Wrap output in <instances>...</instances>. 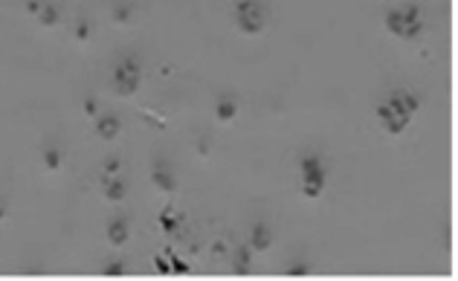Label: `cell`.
I'll return each instance as SVG.
<instances>
[{
    "mask_svg": "<svg viewBox=\"0 0 458 281\" xmlns=\"http://www.w3.org/2000/svg\"><path fill=\"white\" fill-rule=\"evenodd\" d=\"M235 23L244 35H261L264 32V12L255 0H238L235 3Z\"/></svg>",
    "mask_w": 458,
    "mask_h": 281,
    "instance_id": "6da1fadb",
    "label": "cell"
},
{
    "mask_svg": "<svg viewBox=\"0 0 458 281\" xmlns=\"http://www.w3.org/2000/svg\"><path fill=\"white\" fill-rule=\"evenodd\" d=\"M113 82H116V93H119V96H131V93L136 90V84H139V64H136L134 58H125V61L116 67Z\"/></svg>",
    "mask_w": 458,
    "mask_h": 281,
    "instance_id": "7a4b0ae2",
    "label": "cell"
},
{
    "mask_svg": "<svg viewBox=\"0 0 458 281\" xmlns=\"http://www.w3.org/2000/svg\"><path fill=\"white\" fill-rule=\"evenodd\" d=\"M403 35L400 38H406V41H412V38H418L423 32V18H421V9L418 6H409V9L403 12Z\"/></svg>",
    "mask_w": 458,
    "mask_h": 281,
    "instance_id": "3957f363",
    "label": "cell"
},
{
    "mask_svg": "<svg viewBox=\"0 0 458 281\" xmlns=\"http://www.w3.org/2000/svg\"><path fill=\"white\" fill-rule=\"evenodd\" d=\"M96 131H99V136L102 139H116L119 136V131H122V125H119V119L116 116H102L99 119V125H96Z\"/></svg>",
    "mask_w": 458,
    "mask_h": 281,
    "instance_id": "277c9868",
    "label": "cell"
},
{
    "mask_svg": "<svg viewBox=\"0 0 458 281\" xmlns=\"http://www.w3.org/2000/svg\"><path fill=\"white\" fill-rule=\"evenodd\" d=\"M270 229L264 226V223H255L252 226V238H250V249H255V252H261V249H267L270 246Z\"/></svg>",
    "mask_w": 458,
    "mask_h": 281,
    "instance_id": "5b68a950",
    "label": "cell"
},
{
    "mask_svg": "<svg viewBox=\"0 0 458 281\" xmlns=\"http://www.w3.org/2000/svg\"><path fill=\"white\" fill-rule=\"evenodd\" d=\"M128 220H113V223H110L108 226V238H110V244L113 246H122L128 241V235H131V232H128Z\"/></svg>",
    "mask_w": 458,
    "mask_h": 281,
    "instance_id": "8992f818",
    "label": "cell"
},
{
    "mask_svg": "<svg viewBox=\"0 0 458 281\" xmlns=\"http://www.w3.org/2000/svg\"><path fill=\"white\" fill-rule=\"evenodd\" d=\"M322 183H325V171H314V174H305V197H316L322 191Z\"/></svg>",
    "mask_w": 458,
    "mask_h": 281,
    "instance_id": "52a82bcc",
    "label": "cell"
},
{
    "mask_svg": "<svg viewBox=\"0 0 458 281\" xmlns=\"http://www.w3.org/2000/svg\"><path fill=\"white\" fill-rule=\"evenodd\" d=\"M151 180H154V186H157L160 191H174V177H171V174L165 171L160 163H157V168H154Z\"/></svg>",
    "mask_w": 458,
    "mask_h": 281,
    "instance_id": "ba28073f",
    "label": "cell"
},
{
    "mask_svg": "<svg viewBox=\"0 0 458 281\" xmlns=\"http://www.w3.org/2000/svg\"><path fill=\"white\" fill-rule=\"evenodd\" d=\"M252 249L250 246H241V249H238V255H235V275H247V272H250V261H252Z\"/></svg>",
    "mask_w": 458,
    "mask_h": 281,
    "instance_id": "9c48e42d",
    "label": "cell"
},
{
    "mask_svg": "<svg viewBox=\"0 0 458 281\" xmlns=\"http://www.w3.org/2000/svg\"><path fill=\"white\" fill-rule=\"evenodd\" d=\"M125 183H119V180H110L108 183V189H105V197L110 200V203H119V200L125 197Z\"/></svg>",
    "mask_w": 458,
    "mask_h": 281,
    "instance_id": "30bf717a",
    "label": "cell"
},
{
    "mask_svg": "<svg viewBox=\"0 0 458 281\" xmlns=\"http://www.w3.org/2000/svg\"><path fill=\"white\" fill-rule=\"evenodd\" d=\"M235 113H238V108H235L232 101H221V105H218V110H215V116H218V122H232L235 119Z\"/></svg>",
    "mask_w": 458,
    "mask_h": 281,
    "instance_id": "8fae6325",
    "label": "cell"
},
{
    "mask_svg": "<svg viewBox=\"0 0 458 281\" xmlns=\"http://www.w3.org/2000/svg\"><path fill=\"white\" fill-rule=\"evenodd\" d=\"M386 27H389V32H395V35H403V12H389L386 15Z\"/></svg>",
    "mask_w": 458,
    "mask_h": 281,
    "instance_id": "7c38bea8",
    "label": "cell"
},
{
    "mask_svg": "<svg viewBox=\"0 0 458 281\" xmlns=\"http://www.w3.org/2000/svg\"><path fill=\"white\" fill-rule=\"evenodd\" d=\"M302 171H305V174H314V171H322V163H319V157H316V154H310V157H305V160H302Z\"/></svg>",
    "mask_w": 458,
    "mask_h": 281,
    "instance_id": "4fadbf2b",
    "label": "cell"
},
{
    "mask_svg": "<svg viewBox=\"0 0 458 281\" xmlns=\"http://www.w3.org/2000/svg\"><path fill=\"white\" fill-rule=\"evenodd\" d=\"M113 23L116 27H128L131 23V6H119L116 15H113Z\"/></svg>",
    "mask_w": 458,
    "mask_h": 281,
    "instance_id": "5bb4252c",
    "label": "cell"
},
{
    "mask_svg": "<svg viewBox=\"0 0 458 281\" xmlns=\"http://www.w3.org/2000/svg\"><path fill=\"white\" fill-rule=\"evenodd\" d=\"M310 272V267L307 264H293V267H287V275L290 278H296V275H307Z\"/></svg>",
    "mask_w": 458,
    "mask_h": 281,
    "instance_id": "9a60e30c",
    "label": "cell"
},
{
    "mask_svg": "<svg viewBox=\"0 0 458 281\" xmlns=\"http://www.w3.org/2000/svg\"><path fill=\"white\" fill-rule=\"evenodd\" d=\"M55 20H58V12H55V9H44V12H41V23H44V27H53Z\"/></svg>",
    "mask_w": 458,
    "mask_h": 281,
    "instance_id": "2e32d148",
    "label": "cell"
},
{
    "mask_svg": "<svg viewBox=\"0 0 458 281\" xmlns=\"http://www.w3.org/2000/svg\"><path fill=\"white\" fill-rule=\"evenodd\" d=\"M58 160H61V157H58V151H46V168H50V171H55V168H58Z\"/></svg>",
    "mask_w": 458,
    "mask_h": 281,
    "instance_id": "e0dca14e",
    "label": "cell"
},
{
    "mask_svg": "<svg viewBox=\"0 0 458 281\" xmlns=\"http://www.w3.org/2000/svg\"><path fill=\"white\" fill-rule=\"evenodd\" d=\"M122 272H125V267H122V264H110L108 270H105V275H122Z\"/></svg>",
    "mask_w": 458,
    "mask_h": 281,
    "instance_id": "ac0fdd59",
    "label": "cell"
},
{
    "mask_svg": "<svg viewBox=\"0 0 458 281\" xmlns=\"http://www.w3.org/2000/svg\"><path fill=\"white\" fill-rule=\"evenodd\" d=\"M212 252H215V255H224V252H226V241H215V244H212Z\"/></svg>",
    "mask_w": 458,
    "mask_h": 281,
    "instance_id": "d6986e66",
    "label": "cell"
},
{
    "mask_svg": "<svg viewBox=\"0 0 458 281\" xmlns=\"http://www.w3.org/2000/svg\"><path fill=\"white\" fill-rule=\"evenodd\" d=\"M116 168H119V160H116V157H113V160H108V165H105V171H108V174H113V171H116Z\"/></svg>",
    "mask_w": 458,
    "mask_h": 281,
    "instance_id": "ffe728a7",
    "label": "cell"
},
{
    "mask_svg": "<svg viewBox=\"0 0 458 281\" xmlns=\"http://www.w3.org/2000/svg\"><path fill=\"white\" fill-rule=\"evenodd\" d=\"M157 270H160V272H168V261H165V258H157Z\"/></svg>",
    "mask_w": 458,
    "mask_h": 281,
    "instance_id": "44dd1931",
    "label": "cell"
},
{
    "mask_svg": "<svg viewBox=\"0 0 458 281\" xmlns=\"http://www.w3.org/2000/svg\"><path fill=\"white\" fill-rule=\"evenodd\" d=\"M84 110H87V116H96V105H93V101H87V105H84Z\"/></svg>",
    "mask_w": 458,
    "mask_h": 281,
    "instance_id": "7402d4cb",
    "label": "cell"
},
{
    "mask_svg": "<svg viewBox=\"0 0 458 281\" xmlns=\"http://www.w3.org/2000/svg\"><path fill=\"white\" fill-rule=\"evenodd\" d=\"M76 35H79V41H84V38H87V27H84V23H81V27H79V32H76Z\"/></svg>",
    "mask_w": 458,
    "mask_h": 281,
    "instance_id": "603a6c76",
    "label": "cell"
},
{
    "mask_svg": "<svg viewBox=\"0 0 458 281\" xmlns=\"http://www.w3.org/2000/svg\"><path fill=\"white\" fill-rule=\"evenodd\" d=\"M386 3H392V0H386Z\"/></svg>",
    "mask_w": 458,
    "mask_h": 281,
    "instance_id": "cb8c5ba5",
    "label": "cell"
}]
</instances>
